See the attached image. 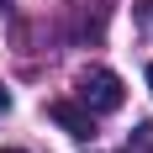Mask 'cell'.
Masks as SVG:
<instances>
[{
    "instance_id": "obj_1",
    "label": "cell",
    "mask_w": 153,
    "mask_h": 153,
    "mask_svg": "<svg viewBox=\"0 0 153 153\" xmlns=\"http://www.w3.org/2000/svg\"><path fill=\"white\" fill-rule=\"evenodd\" d=\"M127 90H122V79L111 74V69H100V63H90L85 74H79V106H90L95 116H111V111H122Z\"/></svg>"
},
{
    "instance_id": "obj_2",
    "label": "cell",
    "mask_w": 153,
    "mask_h": 153,
    "mask_svg": "<svg viewBox=\"0 0 153 153\" xmlns=\"http://www.w3.org/2000/svg\"><path fill=\"white\" fill-rule=\"evenodd\" d=\"M48 122H58L69 137H95V111L79 100H48Z\"/></svg>"
},
{
    "instance_id": "obj_3",
    "label": "cell",
    "mask_w": 153,
    "mask_h": 153,
    "mask_svg": "<svg viewBox=\"0 0 153 153\" xmlns=\"http://www.w3.org/2000/svg\"><path fill=\"white\" fill-rule=\"evenodd\" d=\"M127 153H153V122H137L127 132Z\"/></svg>"
},
{
    "instance_id": "obj_4",
    "label": "cell",
    "mask_w": 153,
    "mask_h": 153,
    "mask_svg": "<svg viewBox=\"0 0 153 153\" xmlns=\"http://www.w3.org/2000/svg\"><path fill=\"white\" fill-rule=\"evenodd\" d=\"M5 106H11V95H5V85H0V111H5Z\"/></svg>"
},
{
    "instance_id": "obj_5",
    "label": "cell",
    "mask_w": 153,
    "mask_h": 153,
    "mask_svg": "<svg viewBox=\"0 0 153 153\" xmlns=\"http://www.w3.org/2000/svg\"><path fill=\"white\" fill-rule=\"evenodd\" d=\"M143 79H148V90H153V63H148V74H143Z\"/></svg>"
},
{
    "instance_id": "obj_6",
    "label": "cell",
    "mask_w": 153,
    "mask_h": 153,
    "mask_svg": "<svg viewBox=\"0 0 153 153\" xmlns=\"http://www.w3.org/2000/svg\"><path fill=\"white\" fill-rule=\"evenodd\" d=\"M0 153H21V148H0Z\"/></svg>"
}]
</instances>
